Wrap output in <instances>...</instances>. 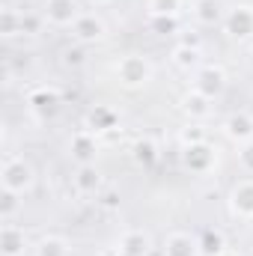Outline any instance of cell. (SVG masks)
<instances>
[{"mask_svg": "<svg viewBox=\"0 0 253 256\" xmlns=\"http://www.w3.org/2000/svg\"><path fill=\"white\" fill-rule=\"evenodd\" d=\"M18 176H30V170H27L24 164H12V167H6V179H3V182H6V188H9V191H18V188H24V185H27V182H24V179H18Z\"/></svg>", "mask_w": 253, "mask_h": 256, "instance_id": "1", "label": "cell"}, {"mask_svg": "<svg viewBox=\"0 0 253 256\" xmlns=\"http://www.w3.org/2000/svg\"><path fill=\"white\" fill-rule=\"evenodd\" d=\"M66 6H68L66 0H54V9H51V15H54L57 21H66V18H68V12H63Z\"/></svg>", "mask_w": 253, "mask_h": 256, "instance_id": "2", "label": "cell"}]
</instances>
